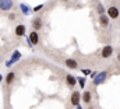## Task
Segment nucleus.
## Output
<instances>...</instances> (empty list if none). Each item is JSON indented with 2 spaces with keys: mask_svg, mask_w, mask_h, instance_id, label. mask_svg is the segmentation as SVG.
Returning a JSON list of instances; mask_svg holds the SVG:
<instances>
[{
  "mask_svg": "<svg viewBox=\"0 0 120 109\" xmlns=\"http://www.w3.org/2000/svg\"><path fill=\"white\" fill-rule=\"evenodd\" d=\"M21 54H20V52H15V53L13 54V60H18V57H20Z\"/></svg>",
  "mask_w": 120,
  "mask_h": 109,
  "instance_id": "15",
  "label": "nucleus"
},
{
  "mask_svg": "<svg viewBox=\"0 0 120 109\" xmlns=\"http://www.w3.org/2000/svg\"><path fill=\"white\" fill-rule=\"evenodd\" d=\"M120 16V11L117 7H115V6H110L109 8H108V17L109 18H112V20H116V18H119Z\"/></svg>",
  "mask_w": 120,
  "mask_h": 109,
  "instance_id": "1",
  "label": "nucleus"
},
{
  "mask_svg": "<svg viewBox=\"0 0 120 109\" xmlns=\"http://www.w3.org/2000/svg\"><path fill=\"white\" fill-rule=\"evenodd\" d=\"M0 80H1V76H0Z\"/></svg>",
  "mask_w": 120,
  "mask_h": 109,
  "instance_id": "21",
  "label": "nucleus"
},
{
  "mask_svg": "<svg viewBox=\"0 0 120 109\" xmlns=\"http://www.w3.org/2000/svg\"><path fill=\"white\" fill-rule=\"evenodd\" d=\"M106 77H108V73H106V71H102L101 74H98V76H96V78L94 80V82H95L96 85H98V84H102V82L106 80Z\"/></svg>",
  "mask_w": 120,
  "mask_h": 109,
  "instance_id": "5",
  "label": "nucleus"
},
{
  "mask_svg": "<svg viewBox=\"0 0 120 109\" xmlns=\"http://www.w3.org/2000/svg\"><path fill=\"white\" fill-rule=\"evenodd\" d=\"M99 24H101L102 27H108V25H109V20H108V17H106L105 14L99 17Z\"/></svg>",
  "mask_w": 120,
  "mask_h": 109,
  "instance_id": "10",
  "label": "nucleus"
},
{
  "mask_svg": "<svg viewBox=\"0 0 120 109\" xmlns=\"http://www.w3.org/2000/svg\"><path fill=\"white\" fill-rule=\"evenodd\" d=\"M77 81H78V84L81 85V88H84V85H85V78L80 77V78H77Z\"/></svg>",
  "mask_w": 120,
  "mask_h": 109,
  "instance_id": "14",
  "label": "nucleus"
},
{
  "mask_svg": "<svg viewBox=\"0 0 120 109\" xmlns=\"http://www.w3.org/2000/svg\"><path fill=\"white\" fill-rule=\"evenodd\" d=\"M80 99H81V95H80V92H78V91H74V92L71 94V105H74V106H78V104H80Z\"/></svg>",
  "mask_w": 120,
  "mask_h": 109,
  "instance_id": "3",
  "label": "nucleus"
},
{
  "mask_svg": "<svg viewBox=\"0 0 120 109\" xmlns=\"http://www.w3.org/2000/svg\"><path fill=\"white\" fill-rule=\"evenodd\" d=\"M32 27L35 28V29H41L42 28V20L41 18H35L32 21Z\"/></svg>",
  "mask_w": 120,
  "mask_h": 109,
  "instance_id": "11",
  "label": "nucleus"
},
{
  "mask_svg": "<svg viewBox=\"0 0 120 109\" xmlns=\"http://www.w3.org/2000/svg\"><path fill=\"white\" fill-rule=\"evenodd\" d=\"M66 66L68 67V69H77V62L74 60V59H66Z\"/></svg>",
  "mask_w": 120,
  "mask_h": 109,
  "instance_id": "8",
  "label": "nucleus"
},
{
  "mask_svg": "<svg viewBox=\"0 0 120 109\" xmlns=\"http://www.w3.org/2000/svg\"><path fill=\"white\" fill-rule=\"evenodd\" d=\"M14 78H15V74L11 71V73H8L7 74V77H6V84H11V82L14 81Z\"/></svg>",
  "mask_w": 120,
  "mask_h": 109,
  "instance_id": "13",
  "label": "nucleus"
},
{
  "mask_svg": "<svg viewBox=\"0 0 120 109\" xmlns=\"http://www.w3.org/2000/svg\"><path fill=\"white\" fill-rule=\"evenodd\" d=\"M117 59H119V62H120V53H119V56H117Z\"/></svg>",
  "mask_w": 120,
  "mask_h": 109,
  "instance_id": "19",
  "label": "nucleus"
},
{
  "mask_svg": "<svg viewBox=\"0 0 120 109\" xmlns=\"http://www.w3.org/2000/svg\"><path fill=\"white\" fill-rule=\"evenodd\" d=\"M21 8H22V11H24V13H28V11H30V10H28V7H25L24 4L21 6Z\"/></svg>",
  "mask_w": 120,
  "mask_h": 109,
  "instance_id": "17",
  "label": "nucleus"
},
{
  "mask_svg": "<svg viewBox=\"0 0 120 109\" xmlns=\"http://www.w3.org/2000/svg\"><path fill=\"white\" fill-rule=\"evenodd\" d=\"M24 34H25V25L20 24V25L15 27V35H17V36H22Z\"/></svg>",
  "mask_w": 120,
  "mask_h": 109,
  "instance_id": "7",
  "label": "nucleus"
},
{
  "mask_svg": "<svg viewBox=\"0 0 120 109\" xmlns=\"http://www.w3.org/2000/svg\"><path fill=\"white\" fill-rule=\"evenodd\" d=\"M77 109H82V108H81V106H77Z\"/></svg>",
  "mask_w": 120,
  "mask_h": 109,
  "instance_id": "20",
  "label": "nucleus"
},
{
  "mask_svg": "<svg viewBox=\"0 0 120 109\" xmlns=\"http://www.w3.org/2000/svg\"><path fill=\"white\" fill-rule=\"evenodd\" d=\"M113 53V48L110 46V45H106L105 48H102V52H101V56L103 57V59H108V57H110Z\"/></svg>",
  "mask_w": 120,
  "mask_h": 109,
  "instance_id": "2",
  "label": "nucleus"
},
{
  "mask_svg": "<svg viewBox=\"0 0 120 109\" xmlns=\"http://www.w3.org/2000/svg\"><path fill=\"white\" fill-rule=\"evenodd\" d=\"M11 7H13V1H11V0H0V8H1V10L7 11V10H10Z\"/></svg>",
  "mask_w": 120,
  "mask_h": 109,
  "instance_id": "4",
  "label": "nucleus"
},
{
  "mask_svg": "<svg viewBox=\"0 0 120 109\" xmlns=\"http://www.w3.org/2000/svg\"><path fill=\"white\" fill-rule=\"evenodd\" d=\"M66 81H67V84H68L70 87H74V85H75V82H77V78H75L74 76H71V74H67Z\"/></svg>",
  "mask_w": 120,
  "mask_h": 109,
  "instance_id": "9",
  "label": "nucleus"
},
{
  "mask_svg": "<svg viewBox=\"0 0 120 109\" xmlns=\"http://www.w3.org/2000/svg\"><path fill=\"white\" fill-rule=\"evenodd\" d=\"M30 42L32 43V45H36V43L39 42V35H38L36 31H34V32L30 34Z\"/></svg>",
  "mask_w": 120,
  "mask_h": 109,
  "instance_id": "6",
  "label": "nucleus"
},
{
  "mask_svg": "<svg viewBox=\"0 0 120 109\" xmlns=\"http://www.w3.org/2000/svg\"><path fill=\"white\" fill-rule=\"evenodd\" d=\"M42 7H43V6H42V4H41V6H36V7H35V8H34V10H35V11H38V10H41V8H42Z\"/></svg>",
  "mask_w": 120,
  "mask_h": 109,
  "instance_id": "18",
  "label": "nucleus"
},
{
  "mask_svg": "<svg viewBox=\"0 0 120 109\" xmlns=\"http://www.w3.org/2000/svg\"><path fill=\"white\" fill-rule=\"evenodd\" d=\"M82 101H84L85 104H90L91 102V91H85V92L82 94Z\"/></svg>",
  "mask_w": 120,
  "mask_h": 109,
  "instance_id": "12",
  "label": "nucleus"
},
{
  "mask_svg": "<svg viewBox=\"0 0 120 109\" xmlns=\"http://www.w3.org/2000/svg\"><path fill=\"white\" fill-rule=\"evenodd\" d=\"M98 11H99V13H101V16H103V7H102V6H101V4H99V6H98Z\"/></svg>",
  "mask_w": 120,
  "mask_h": 109,
  "instance_id": "16",
  "label": "nucleus"
}]
</instances>
